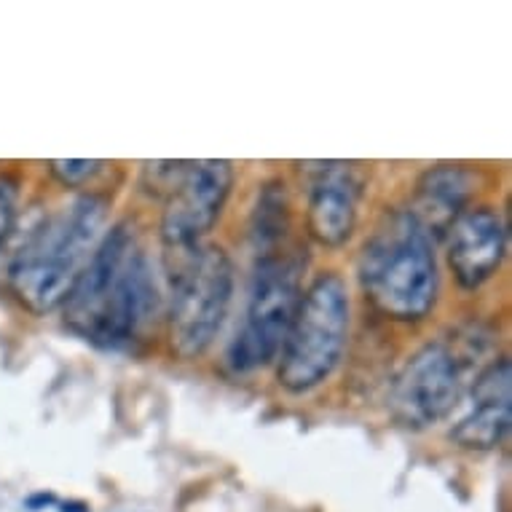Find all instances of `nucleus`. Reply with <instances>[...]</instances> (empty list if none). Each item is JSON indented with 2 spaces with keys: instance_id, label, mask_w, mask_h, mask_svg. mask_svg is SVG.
<instances>
[{
  "instance_id": "obj_14",
  "label": "nucleus",
  "mask_w": 512,
  "mask_h": 512,
  "mask_svg": "<svg viewBox=\"0 0 512 512\" xmlns=\"http://www.w3.org/2000/svg\"><path fill=\"white\" fill-rule=\"evenodd\" d=\"M105 167H108V161L102 159H51L46 164L49 175L70 191H78V188L92 183Z\"/></svg>"
},
{
  "instance_id": "obj_8",
  "label": "nucleus",
  "mask_w": 512,
  "mask_h": 512,
  "mask_svg": "<svg viewBox=\"0 0 512 512\" xmlns=\"http://www.w3.org/2000/svg\"><path fill=\"white\" fill-rule=\"evenodd\" d=\"M234 185V164L226 159L188 161L180 183L164 199L161 242L167 250H191L210 234Z\"/></svg>"
},
{
  "instance_id": "obj_13",
  "label": "nucleus",
  "mask_w": 512,
  "mask_h": 512,
  "mask_svg": "<svg viewBox=\"0 0 512 512\" xmlns=\"http://www.w3.org/2000/svg\"><path fill=\"white\" fill-rule=\"evenodd\" d=\"M290 234V196H287V183L282 177H274L261 185L258 202L250 215V242L263 255L279 252V244Z\"/></svg>"
},
{
  "instance_id": "obj_5",
  "label": "nucleus",
  "mask_w": 512,
  "mask_h": 512,
  "mask_svg": "<svg viewBox=\"0 0 512 512\" xmlns=\"http://www.w3.org/2000/svg\"><path fill=\"white\" fill-rule=\"evenodd\" d=\"M169 271L167 344L177 360H199L218 338L234 295V263L218 244H196Z\"/></svg>"
},
{
  "instance_id": "obj_4",
  "label": "nucleus",
  "mask_w": 512,
  "mask_h": 512,
  "mask_svg": "<svg viewBox=\"0 0 512 512\" xmlns=\"http://www.w3.org/2000/svg\"><path fill=\"white\" fill-rule=\"evenodd\" d=\"M352 303L336 271L319 274L303 293L301 306L279 352L277 381L290 395H306L325 384L346 352Z\"/></svg>"
},
{
  "instance_id": "obj_9",
  "label": "nucleus",
  "mask_w": 512,
  "mask_h": 512,
  "mask_svg": "<svg viewBox=\"0 0 512 512\" xmlns=\"http://www.w3.org/2000/svg\"><path fill=\"white\" fill-rule=\"evenodd\" d=\"M309 199H306V231L317 244L338 250L352 239L365 177L352 161H306Z\"/></svg>"
},
{
  "instance_id": "obj_2",
  "label": "nucleus",
  "mask_w": 512,
  "mask_h": 512,
  "mask_svg": "<svg viewBox=\"0 0 512 512\" xmlns=\"http://www.w3.org/2000/svg\"><path fill=\"white\" fill-rule=\"evenodd\" d=\"M110 202L100 194L78 199L51 212L25 236L11 255L6 285L14 301L35 317L65 306L108 226Z\"/></svg>"
},
{
  "instance_id": "obj_10",
  "label": "nucleus",
  "mask_w": 512,
  "mask_h": 512,
  "mask_svg": "<svg viewBox=\"0 0 512 512\" xmlns=\"http://www.w3.org/2000/svg\"><path fill=\"white\" fill-rule=\"evenodd\" d=\"M448 269L462 290H478L507 258V220L488 204H470L445 231Z\"/></svg>"
},
{
  "instance_id": "obj_1",
  "label": "nucleus",
  "mask_w": 512,
  "mask_h": 512,
  "mask_svg": "<svg viewBox=\"0 0 512 512\" xmlns=\"http://www.w3.org/2000/svg\"><path fill=\"white\" fill-rule=\"evenodd\" d=\"M159 311L153 266L137 244L135 228L121 220L105 231L84 274L62 306L70 333L97 349H124Z\"/></svg>"
},
{
  "instance_id": "obj_15",
  "label": "nucleus",
  "mask_w": 512,
  "mask_h": 512,
  "mask_svg": "<svg viewBox=\"0 0 512 512\" xmlns=\"http://www.w3.org/2000/svg\"><path fill=\"white\" fill-rule=\"evenodd\" d=\"M188 161H145L143 164V185L153 196L172 194V188L180 183Z\"/></svg>"
},
{
  "instance_id": "obj_16",
  "label": "nucleus",
  "mask_w": 512,
  "mask_h": 512,
  "mask_svg": "<svg viewBox=\"0 0 512 512\" xmlns=\"http://www.w3.org/2000/svg\"><path fill=\"white\" fill-rule=\"evenodd\" d=\"M17 226V185L9 177H0V247L6 244Z\"/></svg>"
},
{
  "instance_id": "obj_11",
  "label": "nucleus",
  "mask_w": 512,
  "mask_h": 512,
  "mask_svg": "<svg viewBox=\"0 0 512 512\" xmlns=\"http://www.w3.org/2000/svg\"><path fill=\"white\" fill-rule=\"evenodd\" d=\"M512 424L510 360L491 362L472 387L470 413L451 429V440L464 451H494L504 443Z\"/></svg>"
},
{
  "instance_id": "obj_6",
  "label": "nucleus",
  "mask_w": 512,
  "mask_h": 512,
  "mask_svg": "<svg viewBox=\"0 0 512 512\" xmlns=\"http://www.w3.org/2000/svg\"><path fill=\"white\" fill-rule=\"evenodd\" d=\"M303 261L298 255H263L250 277L247 309L226 349L234 373H252L277 360L303 298Z\"/></svg>"
},
{
  "instance_id": "obj_12",
  "label": "nucleus",
  "mask_w": 512,
  "mask_h": 512,
  "mask_svg": "<svg viewBox=\"0 0 512 512\" xmlns=\"http://www.w3.org/2000/svg\"><path fill=\"white\" fill-rule=\"evenodd\" d=\"M478 191V172L467 164H435L421 172L411 199L413 218L432 239H443L448 226L470 207Z\"/></svg>"
},
{
  "instance_id": "obj_18",
  "label": "nucleus",
  "mask_w": 512,
  "mask_h": 512,
  "mask_svg": "<svg viewBox=\"0 0 512 512\" xmlns=\"http://www.w3.org/2000/svg\"><path fill=\"white\" fill-rule=\"evenodd\" d=\"M57 512H92V504L84 499H59Z\"/></svg>"
},
{
  "instance_id": "obj_17",
  "label": "nucleus",
  "mask_w": 512,
  "mask_h": 512,
  "mask_svg": "<svg viewBox=\"0 0 512 512\" xmlns=\"http://www.w3.org/2000/svg\"><path fill=\"white\" fill-rule=\"evenodd\" d=\"M59 496L54 491H33L25 496V507L30 512H43V510H57Z\"/></svg>"
},
{
  "instance_id": "obj_7",
  "label": "nucleus",
  "mask_w": 512,
  "mask_h": 512,
  "mask_svg": "<svg viewBox=\"0 0 512 512\" xmlns=\"http://www.w3.org/2000/svg\"><path fill=\"white\" fill-rule=\"evenodd\" d=\"M462 397V362L451 346L435 341L411 354L397 373L389 408L405 429H429L448 419Z\"/></svg>"
},
{
  "instance_id": "obj_3",
  "label": "nucleus",
  "mask_w": 512,
  "mask_h": 512,
  "mask_svg": "<svg viewBox=\"0 0 512 512\" xmlns=\"http://www.w3.org/2000/svg\"><path fill=\"white\" fill-rule=\"evenodd\" d=\"M362 295L381 317L421 322L440 298L435 239L408 210H389L357 258Z\"/></svg>"
}]
</instances>
